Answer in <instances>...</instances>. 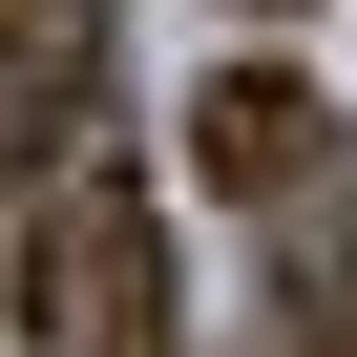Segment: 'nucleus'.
Here are the masks:
<instances>
[{
    "label": "nucleus",
    "instance_id": "nucleus-1",
    "mask_svg": "<svg viewBox=\"0 0 357 357\" xmlns=\"http://www.w3.org/2000/svg\"><path fill=\"white\" fill-rule=\"evenodd\" d=\"M22 357H168V211L105 168V126L22 190Z\"/></svg>",
    "mask_w": 357,
    "mask_h": 357
},
{
    "label": "nucleus",
    "instance_id": "nucleus-2",
    "mask_svg": "<svg viewBox=\"0 0 357 357\" xmlns=\"http://www.w3.org/2000/svg\"><path fill=\"white\" fill-rule=\"evenodd\" d=\"M190 168H211L231 211H294L315 168H336V105H315L294 63H211V84H190Z\"/></svg>",
    "mask_w": 357,
    "mask_h": 357
},
{
    "label": "nucleus",
    "instance_id": "nucleus-3",
    "mask_svg": "<svg viewBox=\"0 0 357 357\" xmlns=\"http://www.w3.org/2000/svg\"><path fill=\"white\" fill-rule=\"evenodd\" d=\"M105 105V0H0V147H22V190L84 147Z\"/></svg>",
    "mask_w": 357,
    "mask_h": 357
},
{
    "label": "nucleus",
    "instance_id": "nucleus-4",
    "mask_svg": "<svg viewBox=\"0 0 357 357\" xmlns=\"http://www.w3.org/2000/svg\"><path fill=\"white\" fill-rule=\"evenodd\" d=\"M315 357H357V315H336V336H315Z\"/></svg>",
    "mask_w": 357,
    "mask_h": 357
}]
</instances>
